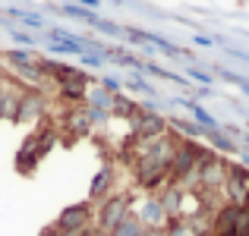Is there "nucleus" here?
Listing matches in <instances>:
<instances>
[{
  "instance_id": "1",
  "label": "nucleus",
  "mask_w": 249,
  "mask_h": 236,
  "mask_svg": "<svg viewBox=\"0 0 249 236\" xmlns=\"http://www.w3.org/2000/svg\"><path fill=\"white\" fill-rule=\"evenodd\" d=\"M57 139H60V133H57L54 123H41L38 129H32V133L25 135V142L19 145V152H16V170L25 173V176H32L35 167L48 157L51 148H54Z\"/></svg>"
},
{
  "instance_id": "2",
  "label": "nucleus",
  "mask_w": 249,
  "mask_h": 236,
  "mask_svg": "<svg viewBox=\"0 0 249 236\" xmlns=\"http://www.w3.org/2000/svg\"><path fill=\"white\" fill-rule=\"evenodd\" d=\"M208 148L199 145V142H189V139H180L174 148V157H170V176L167 183L170 186H193V176H196V167H199L202 154H205Z\"/></svg>"
},
{
  "instance_id": "3",
  "label": "nucleus",
  "mask_w": 249,
  "mask_h": 236,
  "mask_svg": "<svg viewBox=\"0 0 249 236\" xmlns=\"http://www.w3.org/2000/svg\"><path fill=\"white\" fill-rule=\"evenodd\" d=\"M129 211H133V195L114 192V195H107L104 202H98V208L91 211V227H98L101 233L110 236V230H114Z\"/></svg>"
},
{
  "instance_id": "4",
  "label": "nucleus",
  "mask_w": 249,
  "mask_h": 236,
  "mask_svg": "<svg viewBox=\"0 0 249 236\" xmlns=\"http://www.w3.org/2000/svg\"><path fill=\"white\" fill-rule=\"evenodd\" d=\"M167 129H170L167 126V117H161L158 110L139 107L133 114V120H129V139H136V142H152V139H161Z\"/></svg>"
},
{
  "instance_id": "5",
  "label": "nucleus",
  "mask_w": 249,
  "mask_h": 236,
  "mask_svg": "<svg viewBox=\"0 0 249 236\" xmlns=\"http://www.w3.org/2000/svg\"><path fill=\"white\" fill-rule=\"evenodd\" d=\"M48 114V98L44 91L38 88H19L16 91V104H13V123H32V120H41Z\"/></svg>"
},
{
  "instance_id": "6",
  "label": "nucleus",
  "mask_w": 249,
  "mask_h": 236,
  "mask_svg": "<svg viewBox=\"0 0 249 236\" xmlns=\"http://www.w3.org/2000/svg\"><path fill=\"white\" fill-rule=\"evenodd\" d=\"M117 183H120V170H117V164L107 157V161L101 164V170L91 176L89 199H85V202H104L107 195H114V192H117Z\"/></svg>"
},
{
  "instance_id": "7",
  "label": "nucleus",
  "mask_w": 249,
  "mask_h": 236,
  "mask_svg": "<svg viewBox=\"0 0 249 236\" xmlns=\"http://www.w3.org/2000/svg\"><path fill=\"white\" fill-rule=\"evenodd\" d=\"M54 227L60 233H82L85 227H91V202H76V205L63 208L57 214Z\"/></svg>"
},
{
  "instance_id": "8",
  "label": "nucleus",
  "mask_w": 249,
  "mask_h": 236,
  "mask_svg": "<svg viewBox=\"0 0 249 236\" xmlns=\"http://www.w3.org/2000/svg\"><path fill=\"white\" fill-rule=\"evenodd\" d=\"M133 214L139 218V224L145 227V230H158V233H164V227H167V214H164V208H161L158 195H145V199H142V205H139V208H133Z\"/></svg>"
},
{
  "instance_id": "9",
  "label": "nucleus",
  "mask_w": 249,
  "mask_h": 236,
  "mask_svg": "<svg viewBox=\"0 0 249 236\" xmlns=\"http://www.w3.org/2000/svg\"><path fill=\"white\" fill-rule=\"evenodd\" d=\"M63 129L67 133H73V139H82V135H89L91 129V120H89V114H85V104L82 107H70L67 110V117H63ZM60 126H57V133H63Z\"/></svg>"
},
{
  "instance_id": "10",
  "label": "nucleus",
  "mask_w": 249,
  "mask_h": 236,
  "mask_svg": "<svg viewBox=\"0 0 249 236\" xmlns=\"http://www.w3.org/2000/svg\"><path fill=\"white\" fill-rule=\"evenodd\" d=\"M174 104H183V107L189 110V117H193V123H199V126H202V129H208V133H212V129H224L212 114H208L205 107H202L199 101H196V98H177Z\"/></svg>"
},
{
  "instance_id": "11",
  "label": "nucleus",
  "mask_w": 249,
  "mask_h": 236,
  "mask_svg": "<svg viewBox=\"0 0 249 236\" xmlns=\"http://www.w3.org/2000/svg\"><path fill=\"white\" fill-rule=\"evenodd\" d=\"M136 110H139V104L129 101L126 91H120V95H114V101H110V120H114V117H120V120H126V123H129Z\"/></svg>"
},
{
  "instance_id": "12",
  "label": "nucleus",
  "mask_w": 249,
  "mask_h": 236,
  "mask_svg": "<svg viewBox=\"0 0 249 236\" xmlns=\"http://www.w3.org/2000/svg\"><path fill=\"white\" fill-rule=\"evenodd\" d=\"M110 101H114V95H110V91H104L101 85H95V88H91L89 85V91H85V107H95V110H107L110 114Z\"/></svg>"
},
{
  "instance_id": "13",
  "label": "nucleus",
  "mask_w": 249,
  "mask_h": 236,
  "mask_svg": "<svg viewBox=\"0 0 249 236\" xmlns=\"http://www.w3.org/2000/svg\"><path fill=\"white\" fill-rule=\"evenodd\" d=\"M205 139L212 142V152H224V154H237V142L231 139V135H224V129H212V133H205Z\"/></svg>"
},
{
  "instance_id": "14",
  "label": "nucleus",
  "mask_w": 249,
  "mask_h": 236,
  "mask_svg": "<svg viewBox=\"0 0 249 236\" xmlns=\"http://www.w3.org/2000/svg\"><path fill=\"white\" fill-rule=\"evenodd\" d=\"M123 88H133V91H139V95H148V98H155V95H158V91H155V85H152V82H145L142 76L126 79V82H123Z\"/></svg>"
},
{
  "instance_id": "15",
  "label": "nucleus",
  "mask_w": 249,
  "mask_h": 236,
  "mask_svg": "<svg viewBox=\"0 0 249 236\" xmlns=\"http://www.w3.org/2000/svg\"><path fill=\"white\" fill-rule=\"evenodd\" d=\"M13 104H16V91H10V88L3 85V88H0V120H10Z\"/></svg>"
},
{
  "instance_id": "16",
  "label": "nucleus",
  "mask_w": 249,
  "mask_h": 236,
  "mask_svg": "<svg viewBox=\"0 0 249 236\" xmlns=\"http://www.w3.org/2000/svg\"><path fill=\"white\" fill-rule=\"evenodd\" d=\"M60 10L67 13V16H73V19H82V22H89V25H95V19H98L95 13L85 10V6H70V3H67V6H60Z\"/></svg>"
},
{
  "instance_id": "17",
  "label": "nucleus",
  "mask_w": 249,
  "mask_h": 236,
  "mask_svg": "<svg viewBox=\"0 0 249 236\" xmlns=\"http://www.w3.org/2000/svg\"><path fill=\"white\" fill-rule=\"evenodd\" d=\"M10 16H16L19 22H25V25H32V29H44V19L41 16H35V13H22V10H10Z\"/></svg>"
},
{
  "instance_id": "18",
  "label": "nucleus",
  "mask_w": 249,
  "mask_h": 236,
  "mask_svg": "<svg viewBox=\"0 0 249 236\" xmlns=\"http://www.w3.org/2000/svg\"><path fill=\"white\" fill-rule=\"evenodd\" d=\"M161 236H193V230H189L183 220H167V227H164Z\"/></svg>"
},
{
  "instance_id": "19",
  "label": "nucleus",
  "mask_w": 249,
  "mask_h": 236,
  "mask_svg": "<svg viewBox=\"0 0 249 236\" xmlns=\"http://www.w3.org/2000/svg\"><path fill=\"white\" fill-rule=\"evenodd\" d=\"M101 88L110 91V95H120V91H123V79H117V76H101Z\"/></svg>"
},
{
  "instance_id": "20",
  "label": "nucleus",
  "mask_w": 249,
  "mask_h": 236,
  "mask_svg": "<svg viewBox=\"0 0 249 236\" xmlns=\"http://www.w3.org/2000/svg\"><path fill=\"white\" fill-rule=\"evenodd\" d=\"M95 29L104 32V35H123V29L117 22H107V19H95Z\"/></svg>"
},
{
  "instance_id": "21",
  "label": "nucleus",
  "mask_w": 249,
  "mask_h": 236,
  "mask_svg": "<svg viewBox=\"0 0 249 236\" xmlns=\"http://www.w3.org/2000/svg\"><path fill=\"white\" fill-rule=\"evenodd\" d=\"M186 76L193 79V82H202V85H212V82H214L212 73H202V69H196V67H189V69H186Z\"/></svg>"
},
{
  "instance_id": "22",
  "label": "nucleus",
  "mask_w": 249,
  "mask_h": 236,
  "mask_svg": "<svg viewBox=\"0 0 249 236\" xmlns=\"http://www.w3.org/2000/svg\"><path fill=\"white\" fill-rule=\"evenodd\" d=\"M48 38L51 41H73V32H67V29H48Z\"/></svg>"
},
{
  "instance_id": "23",
  "label": "nucleus",
  "mask_w": 249,
  "mask_h": 236,
  "mask_svg": "<svg viewBox=\"0 0 249 236\" xmlns=\"http://www.w3.org/2000/svg\"><path fill=\"white\" fill-rule=\"evenodd\" d=\"M79 60L85 63V67H95V69H98V67H104V57H98V54H89V51H85V54L79 57Z\"/></svg>"
},
{
  "instance_id": "24",
  "label": "nucleus",
  "mask_w": 249,
  "mask_h": 236,
  "mask_svg": "<svg viewBox=\"0 0 249 236\" xmlns=\"http://www.w3.org/2000/svg\"><path fill=\"white\" fill-rule=\"evenodd\" d=\"M13 41H16V44H22V48H32V44H35V38H32V35H25V32H13Z\"/></svg>"
},
{
  "instance_id": "25",
  "label": "nucleus",
  "mask_w": 249,
  "mask_h": 236,
  "mask_svg": "<svg viewBox=\"0 0 249 236\" xmlns=\"http://www.w3.org/2000/svg\"><path fill=\"white\" fill-rule=\"evenodd\" d=\"M193 41L199 44V48H212V44H214V38H208V35H193Z\"/></svg>"
},
{
  "instance_id": "26",
  "label": "nucleus",
  "mask_w": 249,
  "mask_h": 236,
  "mask_svg": "<svg viewBox=\"0 0 249 236\" xmlns=\"http://www.w3.org/2000/svg\"><path fill=\"white\" fill-rule=\"evenodd\" d=\"M79 3L85 6V10H91V13H95L98 6H101V0H79Z\"/></svg>"
},
{
  "instance_id": "27",
  "label": "nucleus",
  "mask_w": 249,
  "mask_h": 236,
  "mask_svg": "<svg viewBox=\"0 0 249 236\" xmlns=\"http://www.w3.org/2000/svg\"><path fill=\"white\" fill-rule=\"evenodd\" d=\"M79 236H107V233H101L98 227H85V230H82Z\"/></svg>"
},
{
  "instance_id": "28",
  "label": "nucleus",
  "mask_w": 249,
  "mask_h": 236,
  "mask_svg": "<svg viewBox=\"0 0 249 236\" xmlns=\"http://www.w3.org/2000/svg\"><path fill=\"white\" fill-rule=\"evenodd\" d=\"M3 82H6V79H3V69H0V88H3Z\"/></svg>"
},
{
  "instance_id": "29",
  "label": "nucleus",
  "mask_w": 249,
  "mask_h": 236,
  "mask_svg": "<svg viewBox=\"0 0 249 236\" xmlns=\"http://www.w3.org/2000/svg\"><path fill=\"white\" fill-rule=\"evenodd\" d=\"M243 139H246V145H249V133H246V135H243Z\"/></svg>"
}]
</instances>
